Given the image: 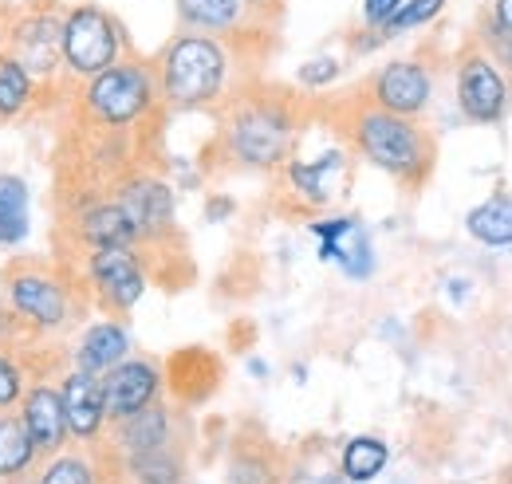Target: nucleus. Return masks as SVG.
I'll list each match as a JSON object with an SVG mask.
<instances>
[{
	"label": "nucleus",
	"mask_w": 512,
	"mask_h": 484,
	"mask_svg": "<svg viewBox=\"0 0 512 484\" xmlns=\"http://www.w3.org/2000/svg\"><path fill=\"white\" fill-rule=\"evenodd\" d=\"M339 75H343V60H335V56H316V60L300 63L296 83H300L304 91H323V87H331Z\"/></svg>",
	"instance_id": "obj_30"
},
{
	"label": "nucleus",
	"mask_w": 512,
	"mask_h": 484,
	"mask_svg": "<svg viewBox=\"0 0 512 484\" xmlns=\"http://www.w3.org/2000/svg\"><path fill=\"white\" fill-rule=\"evenodd\" d=\"M308 233L320 241V260H335L343 276L367 280L375 272V248L367 229L359 225L355 213H335L323 221H308Z\"/></svg>",
	"instance_id": "obj_15"
},
{
	"label": "nucleus",
	"mask_w": 512,
	"mask_h": 484,
	"mask_svg": "<svg viewBox=\"0 0 512 484\" xmlns=\"http://www.w3.org/2000/svg\"><path fill=\"white\" fill-rule=\"evenodd\" d=\"M493 60L501 63V71L512 83V0H489L481 20H477V36H473Z\"/></svg>",
	"instance_id": "obj_26"
},
{
	"label": "nucleus",
	"mask_w": 512,
	"mask_h": 484,
	"mask_svg": "<svg viewBox=\"0 0 512 484\" xmlns=\"http://www.w3.org/2000/svg\"><path fill=\"white\" fill-rule=\"evenodd\" d=\"M351 150L347 146H331L316 158H300L292 154L280 170H276V201L280 213L288 217H316L323 209H331L347 189H351Z\"/></svg>",
	"instance_id": "obj_9"
},
{
	"label": "nucleus",
	"mask_w": 512,
	"mask_h": 484,
	"mask_svg": "<svg viewBox=\"0 0 512 484\" xmlns=\"http://www.w3.org/2000/svg\"><path fill=\"white\" fill-rule=\"evenodd\" d=\"M213 115H217L213 154L221 158L225 170L276 174L296 154L312 107L304 103V95L288 87L253 79Z\"/></svg>",
	"instance_id": "obj_3"
},
{
	"label": "nucleus",
	"mask_w": 512,
	"mask_h": 484,
	"mask_svg": "<svg viewBox=\"0 0 512 484\" xmlns=\"http://www.w3.org/2000/svg\"><path fill=\"white\" fill-rule=\"evenodd\" d=\"M386 461H390V449H386L383 437H375V433H359V437H351V441L343 445L339 469H343L347 481L367 484L383 473Z\"/></svg>",
	"instance_id": "obj_27"
},
{
	"label": "nucleus",
	"mask_w": 512,
	"mask_h": 484,
	"mask_svg": "<svg viewBox=\"0 0 512 484\" xmlns=\"http://www.w3.org/2000/svg\"><path fill=\"white\" fill-rule=\"evenodd\" d=\"M56 95V87H44L8 48H0V126L36 119L40 111L52 107Z\"/></svg>",
	"instance_id": "obj_18"
},
{
	"label": "nucleus",
	"mask_w": 512,
	"mask_h": 484,
	"mask_svg": "<svg viewBox=\"0 0 512 484\" xmlns=\"http://www.w3.org/2000/svg\"><path fill=\"white\" fill-rule=\"evenodd\" d=\"M134 351V339L127 331V319H115V315H99V319H87L71 343H67V366H79V370H91V374H107L111 366H119Z\"/></svg>",
	"instance_id": "obj_17"
},
{
	"label": "nucleus",
	"mask_w": 512,
	"mask_h": 484,
	"mask_svg": "<svg viewBox=\"0 0 512 484\" xmlns=\"http://www.w3.org/2000/svg\"><path fill=\"white\" fill-rule=\"evenodd\" d=\"M16 414L24 418L40 457H52L60 453L64 445H71V433H67V418H64V402H60V382L56 374H36L16 406Z\"/></svg>",
	"instance_id": "obj_16"
},
{
	"label": "nucleus",
	"mask_w": 512,
	"mask_h": 484,
	"mask_svg": "<svg viewBox=\"0 0 512 484\" xmlns=\"http://www.w3.org/2000/svg\"><path fill=\"white\" fill-rule=\"evenodd\" d=\"M4 24H8V4L0 0V48H4Z\"/></svg>",
	"instance_id": "obj_33"
},
{
	"label": "nucleus",
	"mask_w": 512,
	"mask_h": 484,
	"mask_svg": "<svg viewBox=\"0 0 512 484\" xmlns=\"http://www.w3.org/2000/svg\"><path fill=\"white\" fill-rule=\"evenodd\" d=\"M0 484H8V481H0Z\"/></svg>",
	"instance_id": "obj_35"
},
{
	"label": "nucleus",
	"mask_w": 512,
	"mask_h": 484,
	"mask_svg": "<svg viewBox=\"0 0 512 484\" xmlns=\"http://www.w3.org/2000/svg\"><path fill=\"white\" fill-rule=\"evenodd\" d=\"M8 484H36V469H32V473H24V477H16V481H8Z\"/></svg>",
	"instance_id": "obj_34"
},
{
	"label": "nucleus",
	"mask_w": 512,
	"mask_h": 484,
	"mask_svg": "<svg viewBox=\"0 0 512 484\" xmlns=\"http://www.w3.org/2000/svg\"><path fill=\"white\" fill-rule=\"evenodd\" d=\"M134 52L127 24L99 0H75L64 8V36H60V56H64V95L75 83H87L91 75L107 71L115 60Z\"/></svg>",
	"instance_id": "obj_6"
},
{
	"label": "nucleus",
	"mask_w": 512,
	"mask_h": 484,
	"mask_svg": "<svg viewBox=\"0 0 512 484\" xmlns=\"http://www.w3.org/2000/svg\"><path fill=\"white\" fill-rule=\"evenodd\" d=\"M453 99H457V111L477 126H497L509 115V75L477 40H469L453 60Z\"/></svg>",
	"instance_id": "obj_10"
},
{
	"label": "nucleus",
	"mask_w": 512,
	"mask_h": 484,
	"mask_svg": "<svg viewBox=\"0 0 512 484\" xmlns=\"http://www.w3.org/2000/svg\"><path fill=\"white\" fill-rule=\"evenodd\" d=\"M64 8V0H20L8 4V24H4V48L44 87H56L60 95H64V56H60Z\"/></svg>",
	"instance_id": "obj_8"
},
{
	"label": "nucleus",
	"mask_w": 512,
	"mask_h": 484,
	"mask_svg": "<svg viewBox=\"0 0 512 484\" xmlns=\"http://www.w3.org/2000/svg\"><path fill=\"white\" fill-rule=\"evenodd\" d=\"M36 374L40 370H36V363L24 351H16L12 343L0 339V414L20 406V398H24V390H28V382Z\"/></svg>",
	"instance_id": "obj_28"
},
{
	"label": "nucleus",
	"mask_w": 512,
	"mask_h": 484,
	"mask_svg": "<svg viewBox=\"0 0 512 484\" xmlns=\"http://www.w3.org/2000/svg\"><path fill=\"white\" fill-rule=\"evenodd\" d=\"M67 264L79 276V288L91 303V315L127 319L150 288V268L138 248H87Z\"/></svg>",
	"instance_id": "obj_7"
},
{
	"label": "nucleus",
	"mask_w": 512,
	"mask_h": 484,
	"mask_svg": "<svg viewBox=\"0 0 512 484\" xmlns=\"http://www.w3.org/2000/svg\"><path fill=\"white\" fill-rule=\"evenodd\" d=\"M434 83H438V75H434V63H426V56H402V60L383 63L359 87V95L390 115L422 119L434 103Z\"/></svg>",
	"instance_id": "obj_12"
},
{
	"label": "nucleus",
	"mask_w": 512,
	"mask_h": 484,
	"mask_svg": "<svg viewBox=\"0 0 512 484\" xmlns=\"http://www.w3.org/2000/svg\"><path fill=\"white\" fill-rule=\"evenodd\" d=\"M166 398V366L154 355H134L130 351L119 366L103 374V406H107V425L123 422L130 414L154 406Z\"/></svg>",
	"instance_id": "obj_13"
},
{
	"label": "nucleus",
	"mask_w": 512,
	"mask_h": 484,
	"mask_svg": "<svg viewBox=\"0 0 512 484\" xmlns=\"http://www.w3.org/2000/svg\"><path fill=\"white\" fill-rule=\"evenodd\" d=\"M402 8V0H363V28L371 32H383L386 20Z\"/></svg>",
	"instance_id": "obj_31"
},
{
	"label": "nucleus",
	"mask_w": 512,
	"mask_h": 484,
	"mask_svg": "<svg viewBox=\"0 0 512 484\" xmlns=\"http://www.w3.org/2000/svg\"><path fill=\"white\" fill-rule=\"evenodd\" d=\"M335 134L351 150V158L383 170L386 178L402 185L406 193H418L434 178L438 166V138L422 126V119H402L383 107L367 103L359 91L331 107Z\"/></svg>",
	"instance_id": "obj_4"
},
{
	"label": "nucleus",
	"mask_w": 512,
	"mask_h": 484,
	"mask_svg": "<svg viewBox=\"0 0 512 484\" xmlns=\"http://www.w3.org/2000/svg\"><path fill=\"white\" fill-rule=\"evenodd\" d=\"M166 366V390H174V398H178V406H197V402H205L213 390H217V382H221V363H217V355H209V351H201V347H186V351H178Z\"/></svg>",
	"instance_id": "obj_21"
},
{
	"label": "nucleus",
	"mask_w": 512,
	"mask_h": 484,
	"mask_svg": "<svg viewBox=\"0 0 512 484\" xmlns=\"http://www.w3.org/2000/svg\"><path fill=\"white\" fill-rule=\"evenodd\" d=\"M60 382V402H64L67 433L75 445H95L107 433V406H103V374L64 366L56 374Z\"/></svg>",
	"instance_id": "obj_14"
},
{
	"label": "nucleus",
	"mask_w": 512,
	"mask_h": 484,
	"mask_svg": "<svg viewBox=\"0 0 512 484\" xmlns=\"http://www.w3.org/2000/svg\"><path fill=\"white\" fill-rule=\"evenodd\" d=\"M465 233L489 248L512 244V193H493L465 213Z\"/></svg>",
	"instance_id": "obj_25"
},
{
	"label": "nucleus",
	"mask_w": 512,
	"mask_h": 484,
	"mask_svg": "<svg viewBox=\"0 0 512 484\" xmlns=\"http://www.w3.org/2000/svg\"><path fill=\"white\" fill-rule=\"evenodd\" d=\"M87 319L91 303L67 260L20 252L0 268V339L24 351L40 374L64 370L67 343Z\"/></svg>",
	"instance_id": "obj_1"
},
{
	"label": "nucleus",
	"mask_w": 512,
	"mask_h": 484,
	"mask_svg": "<svg viewBox=\"0 0 512 484\" xmlns=\"http://www.w3.org/2000/svg\"><path fill=\"white\" fill-rule=\"evenodd\" d=\"M241 4H245V12L253 16L256 24L276 28V20L284 16V4H288V0H241Z\"/></svg>",
	"instance_id": "obj_32"
},
{
	"label": "nucleus",
	"mask_w": 512,
	"mask_h": 484,
	"mask_svg": "<svg viewBox=\"0 0 512 484\" xmlns=\"http://www.w3.org/2000/svg\"><path fill=\"white\" fill-rule=\"evenodd\" d=\"M40 465V449L16 410L0 414V481H16Z\"/></svg>",
	"instance_id": "obj_24"
},
{
	"label": "nucleus",
	"mask_w": 512,
	"mask_h": 484,
	"mask_svg": "<svg viewBox=\"0 0 512 484\" xmlns=\"http://www.w3.org/2000/svg\"><path fill=\"white\" fill-rule=\"evenodd\" d=\"M268 44L272 32H253V36L174 32L150 60L162 111L166 115L221 111L245 83H253L249 63L264 60Z\"/></svg>",
	"instance_id": "obj_2"
},
{
	"label": "nucleus",
	"mask_w": 512,
	"mask_h": 484,
	"mask_svg": "<svg viewBox=\"0 0 512 484\" xmlns=\"http://www.w3.org/2000/svg\"><path fill=\"white\" fill-rule=\"evenodd\" d=\"M32 233V189L20 174L0 170V248H20Z\"/></svg>",
	"instance_id": "obj_22"
},
{
	"label": "nucleus",
	"mask_w": 512,
	"mask_h": 484,
	"mask_svg": "<svg viewBox=\"0 0 512 484\" xmlns=\"http://www.w3.org/2000/svg\"><path fill=\"white\" fill-rule=\"evenodd\" d=\"M36 484H103L95 449L71 441L60 453L40 457V465H36Z\"/></svg>",
	"instance_id": "obj_23"
},
{
	"label": "nucleus",
	"mask_w": 512,
	"mask_h": 484,
	"mask_svg": "<svg viewBox=\"0 0 512 484\" xmlns=\"http://www.w3.org/2000/svg\"><path fill=\"white\" fill-rule=\"evenodd\" d=\"M182 32H205V36H253V32H272L256 24L245 12L241 0H174Z\"/></svg>",
	"instance_id": "obj_19"
},
{
	"label": "nucleus",
	"mask_w": 512,
	"mask_h": 484,
	"mask_svg": "<svg viewBox=\"0 0 512 484\" xmlns=\"http://www.w3.org/2000/svg\"><path fill=\"white\" fill-rule=\"evenodd\" d=\"M449 0H402V8L386 20V28L379 32L383 40H394V36H406V32H418L426 24H434L442 12H446Z\"/></svg>",
	"instance_id": "obj_29"
},
{
	"label": "nucleus",
	"mask_w": 512,
	"mask_h": 484,
	"mask_svg": "<svg viewBox=\"0 0 512 484\" xmlns=\"http://www.w3.org/2000/svg\"><path fill=\"white\" fill-rule=\"evenodd\" d=\"M64 99L79 126L111 134H142L158 115H166L158 99L154 63L138 52H127L87 83H75Z\"/></svg>",
	"instance_id": "obj_5"
},
{
	"label": "nucleus",
	"mask_w": 512,
	"mask_h": 484,
	"mask_svg": "<svg viewBox=\"0 0 512 484\" xmlns=\"http://www.w3.org/2000/svg\"><path fill=\"white\" fill-rule=\"evenodd\" d=\"M99 457L103 484H186L190 481V433L150 445V449H103L91 445Z\"/></svg>",
	"instance_id": "obj_11"
},
{
	"label": "nucleus",
	"mask_w": 512,
	"mask_h": 484,
	"mask_svg": "<svg viewBox=\"0 0 512 484\" xmlns=\"http://www.w3.org/2000/svg\"><path fill=\"white\" fill-rule=\"evenodd\" d=\"M284 457L260 429H241L229 449V484H280Z\"/></svg>",
	"instance_id": "obj_20"
}]
</instances>
